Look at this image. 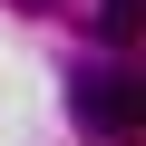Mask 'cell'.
Listing matches in <instances>:
<instances>
[{"label":"cell","mask_w":146,"mask_h":146,"mask_svg":"<svg viewBox=\"0 0 146 146\" xmlns=\"http://www.w3.org/2000/svg\"><path fill=\"white\" fill-rule=\"evenodd\" d=\"M68 107H78V127H88L98 146H136V136H146V78L117 68V58L78 68V78H68Z\"/></svg>","instance_id":"1"},{"label":"cell","mask_w":146,"mask_h":146,"mask_svg":"<svg viewBox=\"0 0 146 146\" xmlns=\"http://www.w3.org/2000/svg\"><path fill=\"white\" fill-rule=\"evenodd\" d=\"M98 29H107V49H127V39H136V0H107V10H98Z\"/></svg>","instance_id":"2"}]
</instances>
